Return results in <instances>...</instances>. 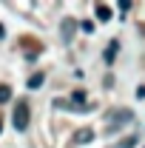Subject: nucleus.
Wrapping results in <instances>:
<instances>
[{"instance_id": "8", "label": "nucleus", "mask_w": 145, "mask_h": 148, "mask_svg": "<svg viewBox=\"0 0 145 148\" xmlns=\"http://www.w3.org/2000/svg\"><path fill=\"white\" fill-rule=\"evenodd\" d=\"M137 143H140V137H137V134H131V137H125V140H120L114 148H137Z\"/></svg>"}, {"instance_id": "4", "label": "nucleus", "mask_w": 145, "mask_h": 148, "mask_svg": "<svg viewBox=\"0 0 145 148\" xmlns=\"http://www.w3.org/2000/svg\"><path fill=\"white\" fill-rule=\"evenodd\" d=\"M94 140V128H80L77 134H74V143L77 145H85V143H91Z\"/></svg>"}, {"instance_id": "13", "label": "nucleus", "mask_w": 145, "mask_h": 148, "mask_svg": "<svg viewBox=\"0 0 145 148\" xmlns=\"http://www.w3.org/2000/svg\"><path fill=\"white\" fill-rule=\"evenodd\" d=\"M0 131H3V125H0Z\"/></svg>"}, {"instance_id": "11", "label": "nucleus", "mask_w": 145, "mask_h": 148, "mask_svg": "<svg viewBox=\"0 0 145 148\" xmlns=\"http://www.w3.org/2000/svg\"><path fill=\"white\" fill-rule=\"evenodd\" d=\"M137 97H140V100H145V86H140V88H137Z\"/></svg>"}, {"instance_id": "6", "label": "nucleus", "mask_w": 145, "mask_h": 148, "mask_svg": "<svg viewBox=\"0 0 145 148\" xmlns=\"http://www.w3.org/2000/svg\"><path fill=\"white\" fill-rule=\"evenodd\" d=\"M117 49H120V40H111L108 43V49H105V63H114V57H117Z\"/></svg>"}, {"instance_id": "5", "label": "nucleus", "mask_w": 145, "mask_h": 148, "mask_svg": "<svg viewBox=\"0 0 145 148\" xmlns=\"http://www.w3.org/2000/svg\"><path fill=\"white\" fill-rule=\"evenodd\" d=\"M94 14H97V20H100V23H108V20H111V9L105 6V3H97Z\"/></svg>"}, {"instance_id": "1", "label": "nucleus", "mask_w": 145, "mask_h": 148, "mask_svg": "<svg viewBox=\"0 0 145 148\" xmlns=\"http://www.w3.org/2000/svg\"><path fill=\"white\" fill-rule=\"evenodd\" d=\"M29 117H31L29 103H26V100H17V103H14V114H12L14 128H17V131H26V128H29Z\"/></svg>"}, {"instance_id": "10", "label": "nucleus", "mask_w": 145, "mask_h": 148, "mask_svg": "<svg viewBox=\"0 0 145 148\" xmlns=\"http://www.w3.org/2000/svg\"><path fill=\"white\" fill-rule=\"evenodd\" d=\"M83 32H85V34H91V32H94V23H91V20H85V23H83Z\"/></svg>"}, {"instance_id": "12", "label": "nucleus", "mask_w": 145, "mask_h": 148, "mask_svg": "<svg viewBox=\"0 0 145 148\" xmlns=\"http://www.w3.org/2000/svg\"><path fill=\"white\" fill-rule=\"evenodd\" d=\"M3 34H6V26H3V23H0V40H3Z\"/></svg>"}, {"instance_id": "9", "label": "nucleus", "mask_w": 145, "mask_h": 148, "mask_svg": "<svg viewBox=\"0 0 145 148\" xmlns=\"http://www.w3.org/2000/svg\"><path fill=\"white\" fill-rule=\"evenodd\" d=\"M12 100V88L9 86H0V103H9Z\"/></svg>"}, {"instance_id": "3", "label": "nucleus", "mask_w": 145, "mask_h": 148, "mask_svg": "<svg viewBox=\"0 0 145 148\" xmlns=\"http://www.w3.org/2000/svg\"><path fill=\"white\" fill-rule=\"evenodd\" d=\"M60 32H63V43H71L74 32H77V23H74L71 17H66V20H63V26H60Z\"/></svg>"}, {"instance_id": "2", "label": "nucleus", "mask_w": 145, "mask_h": 148, "mask_svg": "<svg viewBox=\"0 0 145 148\" xmlns=\"http://www.w3.org/2000/svg\"><path fill=\"white\" fill-rule=\"evenodd\" d=\"M131 117H134V114H131L128 108H122V111H111V114H108V131L117 128V123H120V125H122V123H131Z\"/></svg>"}, {"instance_id": "7", "label": "nucleus", "mask_w": 145, "mask_h": 148, "mask_svg": "<svg viewBox=\"0 0 145 148\" xmlns=\"http://www.w3.org/2000/svg\"><path fill=\"white\" fill-rule=\"evenodd\" d=\"M43 83H46V74L37 71V74H31V77H29V83H26V86H29V88H40Z\"/></svg>"}]
</instances>
